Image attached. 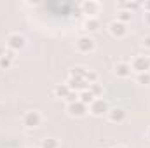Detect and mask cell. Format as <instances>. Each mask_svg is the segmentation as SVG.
Returning a JSON list of instances; mask_svg holds the SVG:
<instances>
[{"instance_id":"6da1fadb","label":"cell","mask_w":150,"mask_h":148,"mask_svg":"<svg viewBox=\"0 0 150 148\" xmlns=\"http://www.w3.org/2000/svg\"><path fill=\"white\" fill-rule=\"evenodd\" d=\"M75 47H77V51L80 54H89V52H93L96 49V42H94V38L89 37V35H82V37L77 38Z\"/></svg>"},{"instance_id":"7a4b0ae2","label":"cell","mask_w":150,"mask_h":148,"mask_svg":"<svg viewBox=\"0 0 150 148\" xmlns=\"http://www.w3.org/2000/svg\"><path fill=\"white\" fill-rule=\"evenodd\" d=\"M21 124L26 127V129H37L38 125L42 124V115L37 110H30L26 111L21 118Z\"/></svg>"},{"instance_id":"3957f363","label":"cell","mask_w":150,"mask_h":148,"mask_svg":"<svg viewBox=\"0 0 150 148\" xmlns=\"http://www.w3.org/2000/svg\"><path fill=\"white\" fill-rule=\"evenodd\" d=\"M108 103H107V99H103V98H96L91 105H89V113L93 115V117H103V115H107L108 113Z\"/></svg>"},{"instance_id":"277c9868","label":"cell","mask_w":150,"mask_h":148,"mask_svg":"<svg viewBox=\"0 0 150 148\" xmlns=\"http://www.w3.org/2000/svg\"><path fill=\"white\" fill-rule=\"evenodd\" d=\"M67 111H68L70 117L82 118V117H86V115L89 113V106L84 105V103H80V101L77 99V101H74V103H68V105H67Z\"/></svg>"},{"instance_id":"5b68a950","label":"cell","mask_w":150,"mask_h":148,"mask_svg":"<svg viewBox=\"0 0 150 148\" xmlns=\"http://www.w3.org/2000/svg\"><path fill=\"white\" fill-rule=\"evenodd\" d=\"M131 70L136 73L150 72V56H136L131 61Z\"/></svg>"},{"instance_id":"8992f818","label":"cell","mask_w":150,"mask_h":148,"mask_svg":"<svg viewBox=\"0 0 150 148\" xmlns=\"http://www.w3.org/2000/svg\"><path fill=\"white\" fill-rule=\"evenodd\" d=\"M79 7H80V12L86 14L87 18H96V14L101 9V4L96 2V0H84Z\"/></svg>"},{"instance_id":"52a82bcc","label":"cell","mask_w":150,"mask_h":148,"mask_svg":"<svg viewBox=\"0 0 150 148\" xmlns=\"http://www.w3.org/2000/svg\"><path fill=\"white\" fill-rule=\"evenodd\" d=\"M25 45H26V38L23 37L21 33H11V35L7 37V47H9L11 51L19 52V51L25 49Z\"/></svg>"},{"instance_id":"ba28073f","label":"cell","mask_w":150,"mask_h":148,"mask_svg":"<svg viewBox=\"0 0 150 148\" xmlns=\"http://www.w3.org/2000/svg\"><path fill=\"white\" fill-rule=\"evenodd\" d=\"M67 85L70 87L72 92H77V94L82 92V91H86V89H89V84H87L84 78H79V77H68Z\"/></svg>"},{"instance_id":"9c48e42d","label":"cell","mask_w":150,"mask_h":148,"mask_svg":"<svg viewBox=\"0 0 150 148\" xmlns=\"http://www.w3.org/2000/svg\"><path fill=\"white\" fill-rule=\"evenodd\" d=\"M107 117H108V120L112 124H122L127 118V111L124 110V108H120V106H115V108H110L108 110Z\"/></svg>"},{"instance_id":"30bf717a","label":"cell","mask_w":150,"mask_h":148,"mask_svg":"<svg viewBox=\"0 0 150 148\" xmlns=\"http://www.w3.org/2000/svg\"><path fill=\"white\" fill-rule=\"evenodd\" d=\"M108 30H110L112 37H115V38H124L127 35V25H124V23H120L117 19L108 25Z\"/></svg>"},{"instance_id":"8fae6325","label":"cell","mask_w":150,"mask_h":148,"mask_svg":"<svg viewBox=\"0 0 150 148\" xmlns=\"http://www.w3.org/2000/svg\"><path fill=\"white\" fill-rule=\"evenodd\" d=\"M131 65L129 63H117L115 65V68H113V73L117 75L119 78H127V77H131Z\"/></svg>"},{"instance_id":"7c38bea8","label":"cell","mask_w":150,"mask_h":148,"mask_svg":"<svg viewBox=\"0 0 150 148\" xmlns=\"http://www.w3.org/2000/svg\"><path fill=\"white\" fill-rule=\"evenodd\" d=\"M70 94H72V91H70V87L67 84H59V85L54 87V96L59 98V99H67Z\"/></svg>"},{"instance_id":"4fadbf2b","label":"cell","mask_w":150,"mask_h":148,"mask_svg":"<svg viewBox=\"0 0 150 148\" xmlns=\"http://www.w3.org/2000/svg\"><path fill=\"white\" fill-rule=\"evenodd\" d=\"M84 28L87 30V32H98L100 30V19L98 18H87L86 19V23H84Z\"/></svg>"},{"instance_id":"5bb4252c","label":"cell","mask_w":150,"mask_h":148,"mask_svg":"<svg viewBox=\"0 0 150 148\" xmlns=\"http://www.w3.org/2000/svg\"><path fill=\"white\" fill-rule=\"evenodd\" d=\"M11 66H12V54L11 52H5V54H2L0 56V70H11Z\"/></svg>"},{"instance_id":"9a60e30c","label":"cell","mask_w":150,"mask_h":148,"mask_svg":"<svg viewBox=\"0 0 150 148\" xmlns=\"http://www.w3.org/2000/svg\"><path fill=\"white\" fill-rule=\"evenodd\" d=\"M94 99H96V98L93 96V92H91L89 89H86V91L79 92V101H80V103H84V105H87V106H89Z\"/></svg>"},{"instance_id":"2e32d148","label":"cell","mask_w":150,"mask_h":148,"mask_svg":"<svg viewBox=\"0 0 150 148\" xmlns=\"http://www.w3.org/2000/svg\"><path fill=\"white\" fill-rule=\"evenodd\" d=\"M131 18H133V12L126 11V9H122V11L117 12V21H120V23H124V25H127V23L131 21Z\"/></svg>"},{"instance_id":"e0dca14e","label":"cell","mask_w":150,"mask_h":148,"mask_svg":"<svg viewBox=\"0 0 150 148\" xmlns=\"http://www.w3.org/2000/svg\"><path fill=\"white\" fill-rule=\"evenodd\" d=\"M40 148H59V141L56 138H45V140H42Z\"/></svg>"},{"instance_id":"ac0fdd59","label":"cell","mask_w":150,"mask_h":148,"mask_svg":"<svg viewBox=\"0 0 150 148\" xmlns=\"http://www.w3.org/2000/svg\"><path fill=\"white\" fill-rule=\"evenodd\" d=\"M136 82H138L140 85H150V72L138 73L136 75Z\"/></svg>"},{"instance_id":"d6986e66","label":"cell","mask_w":150,"mask_h":148,"mask_svg":"<svg viewBox=\"0 0 150 148\" xmlns=\"http://www.w3.org/2000/svg\"><path fill=\"white\" fill-rule=\"evenodd\" d=\"M89 91L93 92L94 98H101V96H103V87H101L98 82H96V84H91V85H89Z\"/></svg>"},{"instance_id":"ffe728a7","label":"cell","mask_w":150,"mask_h":148,"mask_svg":"<svg viewBox=\"0 0 150 148\" xmlns=\"http://www.w3.org/2000/svg\"><path fill=\"white\" fill-rule=\"evenodd\" d=\"M84 80H86L89 85H91V84H96V82H98V73L93 72V70H87L86 75H84Z\"/></svg>"},{"instance_id":"44dd1931","label":"cell","mask_w":150,"mask_h":148,"mask_svg":"<svg viewBox=\"0 0 150 148\" xmlns=\"http://www.w3.org/2000/svg\"><path fill=\"white\" fill-rule=\"evenodd\" d=\"M122 7H124L126 11H129V12H133V11H136V9H140V7H142V4H140V2H124V4H122Z\"/></svg>"},{"instance_id":"7402d4cb","label":"cell","mask_w":150,"mask_h":148,"mask_svg":"<svg viewBox=\"0 0 150 148\" xmlns=\"http://www.w3.org/2000/svg\"><path fill=\"white\" fill-rule=\"evenodd\" d=\"M86 68H82V66H75L74 70L70 72V77H79V78H84V75H86Z\"/></svg>"},{"instance_id":"603a6c76","label":"cell","mask_w":150,"mask_h":148,"mask_svg":"<svg viewBox=\"0 0 150 148\" xmlns=\"http://www.w3.org/2000/svg\"><path fill=\"white\" fill-rule=\"evenodd\" d=\"M142 47L143 49H150V35H145L142 38Z\"/></svg>"},{"instance_id":"cb8c5ba5","label":"cell","mask_w":150,"mask_h":148,"mask_svg":"<svg viewBox=\"0 0 150 148\" xmlns=\"http://www.w3.org/2000/svg\"><path fill=\"white\" fill-rule=\"evenodd\" d=\"M142 7H143V11H145V12H150V0H149V2H143V4H142Z\"/></svg>"},{"instance_id":"d4e9b609","label":"cell","mask_w":150,"mask_h":148,"mask_svg":"<svg viewBox=\"0 0 150 148\" xmlns=\"http://www.w3.org/2000/svg\"><path fill=\"white\" fill-rule=\"evenodd\" d=\"M143 19H145V25L150 26V12H145V14H143Z\"/></svg>"},{"instance_id":"484cf974","label":"cell","mask_w":150,"mask_h":148,"mask_svg":"<svg viewBox=\"0 0 150 148\" xmlns=\"http://www.w3.org/2000/svg\"><path fill=\"white\" fill-rule=\"evenodd\" d=\"M147 140H150V125H149V129H147Z\"/></svg>"},{"instance_id":"4316f807","label":"cell","mask_w":150,"mask_h":148,"mask_svg":"<svg viewBox=\"0 0 150 148\" xmlns=\"http://www.w3.org/2000/svg\"><path fill=\"white\" fill-rule=\"evenodd\" d=\"M113 148H126V147H122V145H117V147H113Z\"/></svg>"}]
</instances>
